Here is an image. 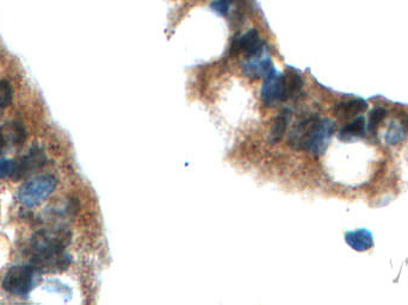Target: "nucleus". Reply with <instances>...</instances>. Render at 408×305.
Listing matches in <instances>:
<instances>
[{"label": "nucleus", "instance_id": "obj_1", "mask_svg": "<svg viewBox=\"0 0 408 305\" xmlns=\"http://www.w3.org/2000/svg\"><path fill=\"white\" fill-rule=\"evenodd\" d=\"M70 232L65 228L43 229L32 237L30 263L39 273H58L72 263L66 251Z\"/></svg>", "mask_w": 408, "mask_h": 305}, {"label": "nucleus", "instance_id": "obj_2", "mask_svg": "<svg viewBox=\"0 0 408 305\" xmlns=\"http://www.w3.org/2000/svg\"><path fill=\"white\" fill-rule=\"evenodd\" d=\"M335 132V123L330 118L309 117L296 124L290 132L289 144L294 149L321 155L328 147Z\"/></svg>", "mask_w": 408, "mask_h": 305}, {"label": "nucleus", "instance_id": "obj_3", "mask_svg": "<svg viewBox=\"0 0 408 305\" xmlns=\"http://www.w3.org/2000/svg\"><path fill=\"white\" fill-rule=\"evenodd\" d=\"M58 182V178L51 174H42L29 179L18 189V199L27 208H35L54 192Z\"/></svg>", "mask_w": 408, "mask_h": 305}, {"label": "nucleus", "instance_id": "obj_4", "mask_svg": "<svg viewBox=\"0 0 408 305\" xmlns=\"http://www.w3.org/2000/svg\"><path fill=\"white\" fill-rule=\"evenodd\" d=\"M39 270L32 263L13 266L6 272L3 280V289L17 297H27L37 282Z\"/></svg>", "mask_w": 408, "mask_h": 305}, {"label": "nucleus", "instance_id": "obj_5", "mask_svg": "<svg viewBox=\"0 0 408 305\" xmlns=\"http://www.w3.org/2000/svg\"><path fill=\"white\" fill-rule=\"evenodd\" d=\"M27 139V129L20 122L11 120L3 124L0 127V158L20 151Z\"/></svg>", "mask_w": 408, "mask_h": 305}, {"label": "nucleus", "instance_id": "obj_6", "mask_svg": "<svg viewBox=\"0 0 408 305\" xmlns=\"http://www.w3.org/2000/svg\"><path fill=\"white\" fill-rule=\"evenodd\" d=\"M261 99L266 106H275L278 103L288 101V89L284 74H280L275 70L264 77Z\"/></svg>", "mask_w": 408, "mask_h": 305}, {"label": "nucleus", "instance_id": "obj_7", "mask_svg": "<svg viewBox=\"0 0 408 305\" xmlns=\"http://www.w3.org/2000/svg\"><path fill=\"white\" fill-rule=\"evenodd\" d=\"M230 51L234 56L244 55L246 60H249V58L266 53V46L258 31L249 30L244 35L239 36L234 39Z\"/></svg>", "mask_w": 408, "mask_h": 305}, {"label": "nucleus", "instance_id": "obj_8", "mask_svg": "<svg viewBox=\"0 0 408 305\" xmlns=\"http://www.w3.org/2000/svg\"><path fill=\"white\" fill-rule=\"evenodd\" d=\"M47 154L39 144H35L30 148V151L25 156L17 160L16 173L13 175V180H20L25 178L29 174L34 173L35 170H39L47 163Z\"/></svg>", "mask_w": 408, "mask_h": 305}, {"label": "nucleus", "instance_id": "obj_9", "mask_svg": "<svg viewBox=\"0 0 408 305\" xmlns=\"http://www.w3.org/2000/svg\"><path fill=\"white\" fill-rule=\"evenodd\" d=\"M244 73L251 79H259V77H268V74L275 70L272 66L271 58L266 53L258 55L254 58L246 60L245 63L242 65Z\"/></svg>", "mask_w": 408, "mask_h": 305}, {"label": "nucleus", "instance_id": "obj_10", "mask_svg": "<svg viewBox=\"0 0 408 305\" xmlns=\"http://www.w3.org/2000/svg\"><path fill=\"white\" fill-rule=\"evenodd\" d=\"M346 244L357 251H366L373 246V236L368 229H358L345 234Z\"/></svg>", "mask_w": 408, "mask_h": 305}, {"label": "nucleus", "instance_id": "obj_11", "mask_svg": "<svg viewBox=\"0 0 408 305\" xmlns=\"http://www.w3.org/2000/svg\"><path fill=\"white\" fill-rule=\"evenodd\" d=\"M364 134H366V120L364 117L359 116L340 129L338 139L344 142H350L364 137Z\"/></svg>", "mask_w": 408, "mask_h": 305}, {"label": "nucleus", "instance_id": "obj_12", "mask_svg": "<svg viewBox=\"0 0 408 305\" xmlns=\"http://www.w3.org/2000/svg\"><path fill=\"white\" fill-rule=\"evenodd\" d=\"M368 108V103L364 99L357 98L354 101H344L335 106V113L340 118H347V117L356 116L361 112L366 111Z\"/></svg>", "mask_w": 408, "mask_h": 305}, {"label": "nucleus", "instance_id": "obj_13", "mask_svg": "<svg viewBox=\"0 0 408 305\" xmlns=\"http://www.w3.org/2000/svg\"><path fill=\"white\" fill-rule=\"evenodd\" d=\"M289 115L290 113L288 111H284L280 113V116L277 117L273 127H272L271 134H270V141L272 143H277L283 137L284 132L288 127Z\"/></svg>", "mask_w": 408, "mask_h": 305}, {"label": "nucleus", "instance_id": "obj_14", "mask_svg": "<svg viewBox=\"0 0 408 305\" xmlns=\"http://www.w3.org/2000/svg\"><path fill=\"white\" fill-rule=\"evenodd\" d=\"M17 160L13 158H0V180L3 179L13 178L16 173Z\"/></svg>", "mask_w": 408, "mask_h": 305}, {"label": "nucleus", "instance_id": "obj_15", "mask_svg": "<svg viewBox=\"0 0 408 305\" xmlns=\"http://www.w3.org/2000/svg\"><path fill=\"white\" fill-rule=\"evenodd\" d=\"M13 98L11 84L8 80H0V108L10 106Z\"/></svg>", "mask_w": 408, "mask_h": 305}, {"label": "nucleus", "instance_id": "obj_16", "mask_svg": "<svg viewBox=\"0 0 408 305\" xmlns=\"http://www.w3.org/2000/svg\"><path fill=\"white\" fill-rule=\"evenodd\" d=\"M387 116V110L383 108H375L373 111L370 112L369 123L368 129L370 132H376L377 127L380 125L382 120H385Z\"/></svg>", "mask_w": 408, "mask_h": 305}, {"label": "nucleus", "instance_id": "obj_17", "mask_svg": "<svg viewBox=\"0 0 408 305\" xmlns=\"http://www.w3.org/2000/svg\"><path fill=\"white\" fill-rule=\"evenodd\" d=\"M404 136H406V132H404V127H401V125L392 124L389 127L387 135H385V141H387L388 144H397V143H400L404 139Z\"/></svg>", "mask_w": 408, "mask_h": 305}, {"label": "nucleus", "instance_id": "obj_18", "mask_svg": "<svg viewBox=\"0 0 408 305\" xmlns=\"http://www.w3.org/2000/svg\"><path fill=\"white\" fill-rule=\"evenodd\" d=\"M234 1L235 0H215L211 3L210 5V8L211 10L218 15H228V12H230V8H232V5L234 4Z\"/></svg>", "mask_w": 408, "mask_h": 305}]
</instances>
